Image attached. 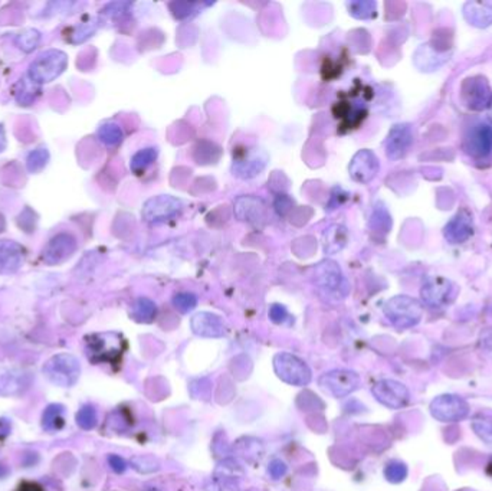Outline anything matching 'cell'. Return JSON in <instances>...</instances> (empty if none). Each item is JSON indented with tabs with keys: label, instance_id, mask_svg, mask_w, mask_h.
I'll list each match as a JSON object with an SVG mask.
<instances>
[{
	"label": "cell",
	"instance_id": "44dd1931",
	"mask_svg": "<svg viewBox=\"0 0 492 491\" xmlns=\"http://www.w3.org/2000/svg\"><path fill=\"white\" fill-rule=\"evenodd\" d=\"M235 215L239 221L261 226L265 222L266 206L255 196H239L233 203Z\"/></svg>",
	"mask_w": 492,
	"mask_h": 491
},
{
	"label": "cell",
	"instance_id": "6da1fadb",
	"mask_svg": "<svg viewBox=\"0 0 492 491\" xmlns=\"http://www.w3.org/2000/svg\"><path fill=\"white\" fill-rule=\"evenodd\" d=\"M314 284L326 301L340 303L350 294V283L340 265L333 260H324L314 267Z\"/></svg>",
	"mask_w": 492,
	"mask_h": 491
},
{
	"label": "cell",
	"instance_id": "ffe728a7",
	"mask_svg": "<svg viewBox=\"0 0 492 491\" xmlns=\"http://www.w3.org/2000/svg\"><path fill=\"white\" fill-rule=\"evenodd\" d=\"M334 117L340 120V127L345 130L357 128L367 117V107L360 99H344L334 105Z\"/></svg>",
	"mask_w": 492,
	"mask_h": 491
},
{
	"label": "cell",
	"instance_id": "bcb514c9",
	"mask_svg": "<svg viewBox=\"0 0 492 491\" xmlns=\"http://www.w3.org/2000/svg\"><path fill=\"white\" fill-rule=\"evenodd\" d=\"M5 147H6V135H5L4 127L0 126V152H4Z\"/></svg>",
	"mask_w": 492,
	"mask_h": 491
},
{
	"label": "cell",
	"instance_id": "8d00e7d4",
	"mask_svg": "<svg viewBox=\"0 0 492 491\" xmlns=\"http://www.w3.org/2000/svg\"><path fill=\"white\" fill-rule=\"evenodd\" d=\"M48 159H49V154H48L47 149H38V150L32 152L27 157V170L30 173L41 171L47 166Z\"/></svg>",
	"mask_w": 492,
	"mask_h": 491
},
{
	"label": "cell",
	"instance_id": "d4e9b609",
	"mask_svg": "<svg viewBox=\"0 0 492 491\" xmlns=\"http://www.w3.org/2000/svg\"><path fill=\"white\" fill-rule=\"evenodd\" d=\"M369 226L371 229V232L379 234V235H386L390 228H392V217L389 214L388 207H386L381 202H377L374 205V209L370 217V222Z\"/></svg>",
	"mask_w": 492,
	"mask_h": 491
},
{
	"label": "cell",
	"instance_id": "603a6c76",
	"mask_svg": "<svg viewBox=\"0 0 492 491\" xmlns=\"http://www.w3.org/2000/svg\"><path fill=\"white\" fill-rule=\"evenodd\" d=\"M464 16L475 28H488L492 25V2H468Z\"/></svg>",
	"mask_w": 492,
	"mask_h": 491
},
{
	"label": "cell",
	"instance_id": "ac0fdd59",
	"mask_svg": "<svg viewBox=\"0 0 492 491\" xmlns=\"http://www.w3.org/2000/svg\"><path fill=\"white\" fill-rule=\"evenodd\" d=\"M474 219L468 209H461L443 228L445 239L452 245L467 242L474 235Z\"/></svg>",
	"mask_w": 492,
	"mask_h": 491
},
{
	"label": "cell",
	"instance_id": "d6a6232c",
	"mask_svg": "<svg viewBox=\"0 0 492 491\" xmlns=\"http://www.w3.org/2000/svg\"><path fill=\"white\" fill-rule=\"evenodd\" d=\"M39 41H41V35L38 30H35V29H26L22 33H19L18 38H16L18 47L20 49H23L25 52L33 51L35 48L38 47Z\"/></svg>",
	"mask_w": 492,
	"mask_h": 491
},
{
	"label": "cell",
	"instance_id": "52a82bcc",
	"mask_svg": "<svg viewBox=\"0 0 492 491\" xmlns=\"http://www.w3.org/2000/svg\"><path fill=\"white\" fill-rule=\"evenodd\" d=\"M431 415L439 420V423L445 424H453L460 423V420L465 419L469 415V405L465 399H462L458 395L445 394L436 396L431 402Z\"/></svg>",
	"mask_w": 492,
	"mask_h": 491
},
{
	"label": "cell",
	"instance_id": "ee69618b",
	"mask_svg": "<svg viewBox=\"0 0 492 491\" xmlns=\"http://www.w3.org/2000/svg\"><path fill=\"white\" fill-rule=\"evenodd\" d=\"M291 206H293V202L291 199L287 198V195H279L278 199L275 200V207L278 210V214L281 215H285Z\"/></svg>",
	"mask_w": 492,
	"mask_h": 491
},
{
	"label": "cell",
	"instance_id": "8992f818",
	"mask_svg": "<svg viewBox=\"0 0 492 491\" xmlns=\"http://www.w3.org/2000/svg\"><path fill=\"white\" fill-rule=\"evenodd\" d=\"M44 373L56 387L69 388L77 383L81 375V366L73 355H58L45 363Z\"/></svg>",
	"mask_w": 492,
	"mask_h": 491
},
{
	"label": "cell",
	"instance_id": "cb8c5ba5",
	"mask_svg": "<svg viewBox=\"0 0 492 491\" xmlns=\"http://www.w3.org/2000/svg\"><path fill=\"white\" fill-rule=\"evenodd\" d=\"M27 376L16 370H0V395H15L27 388Z\"/></svg>",
	"mask_w": 492,
	"mask_h": 491
},
{
	"label": "cell",
	"instance_id": "7a4b0ae2",
	"mask_svg": "<svg viewBox=\"0 0 492 491\" xmlns=\"http://www.w3.org/2000/svg\"><path fill=\"white\" fill-rule=\"evenodd\" d=\"M386 319L396 329L405 330L416 326L424 315L422 304L409 296H396L383 307Z\"/></svg>",
	"mask_w": 492,
	"mask_h": 491
},
{
	"label": "cell",
	"instance_id": "60d3db41",
	"mask_svg": "<svg viewBox=\"0 0 492 491\" xmlns=\"http://www.w3.org/2000/svg\"><path fill=\"white\" fill-rule=\"evenodd\" d=\"M269 319L272 323L275 325H283L285 323V320H288V311L284 305H281V304H272L269 307Z\"/></svg>",
	"mask_w": 492,
	"mask_h": 491
},
{
	"label": "cell",
	"instance_id": "74e56055",
	"mask_svg": "<svg viewBox=\"0 0 492 491\" xmlns=\"http://www.w3.org/2000/svg\"><path fill=\"white\" fill-rule=\"evenodd\" d=\"M199 8H202L200 4H192V2H176L170 5V9L178 19H186L197 13Z\"/></svg>",
	"mask_w": 492,
	"mask_h": 491
},
{
	"label": "cell",
	"instance_id": "1f68e13d",
	"mask_svg": "<svg viewBox=\"0 0 492 491\" xmlns=\"http://www.w3.org/2000/svg\"><path fill=\"white\" fill-rule=\"evenodd\" d=\"M407 473L409 471H407L406 464L402 461H396V460L390 461L388 466L384 467V477L392 484H399V483L405 481L407 477Z\"/></svg>",
	"mask_w": 492,
	"mask_h": 491
},
{
	"label": "cell",
	"instance_id": "f35d334b",
	"mask_svg": "<svg viewBox=\"0 0 492 491\" xmlns=\"http://www.w3.org/2000/svg\"><path fill=\"white\" fill-rule=\"evenodd\" d=\"M474 430L475 432L485 441H492V418L489 416H478L474 419Z\"/></svg>",
	"mask_w": 492,
	"mask_h": 491
},
{
	"label": "cell",
	"instance_id": "484cf974",
	"mask_svg": "<svg viewBox=\"0 0 492 491\" xmlns=\"http://www.w3.org/2000/svg\"><path fill=\"white\" fill-rule=\"evenodd\" d=\"M345 241H347L345 228L341 225H333L324 234V251L327 254H336L344 247Z\"/></svg>",
	"mask_w": 492,
	"mask_h": 491
},
{
	"label": "cell",
	"instance_id": "7dc6e473",
	"mask_svg": "<svg viewBox=\"0 0 492 491\" xmlns=\"http://www.w3.org/2000/svg\"><path fill=\"white\" fill-rule=\"evenodd\" d=\"M489 111H491V119H492V104H491V107H489Z\"/></svg>",
	"mask_w": 492,
	"mask_h": 491
},
{
	"label": "cell",
	"instance_id": "e0dca14e",
	"mask_svg": "<svg viewBox=\"0 0 492 491\" xmlns=\"http://www.w3.org/2000/svg\"><path fill=\"white\" fill-rule=\"evenodd\" d=\"M77 250V239L71 234H58L54 236L42 253V260L48 265H58L66 261Z\"/></svg>",
	"mask_w": 492,
	"mask_h": 491
},
{
	"label": "cell",
	"instance_id": "5bb4252c",
	"mask_svg": "<svg viewBox=\"0 0 492 491\" xmlns=\"http://www.w3.org/2000/svg\"><path fill=\"white\" fill-rule=\"evenodd\" d=\"M455 286L443 277H428L420 289V297L426 305L439 308L449 304L455 297Z\"/></svg>",
	"mask_w": 492,
	"mask_h": 491
},
{
	"label": "cell",
	"instance_id": "7bdbcfd3",
	"mask_svg": "<svg viewBox=\"0 0 492 491\" xmlns=\"http://www.w3.org/2000/svg\"><path fill=\"white\" fill-rule=\"evenodd\" d=\"M109 464H110V467L113 468V471H116V473H118V474H123V473L127 470V463H125V460H124L123 457H120V455H116V454L110 455V457H109Z\"/></svg>",
	"mask_w": 492,
	"mask_h": 491
},
{
	"label": "cell",
	"instance_id": "8fae6325",
	"mask_svg": "<svg viewBox=\"0 0 492 491\" xmlns=\"http://www.w3.org/2000/svg\"><path fill=\"white\" fill-rule=\"evenodd\" d=\"M182 207L183 203L180 199L170 195H160L150 198L144 203L142 215L143 219L149 224H161L170 221L176 215H179Z\"/></svg>",
	"mask_w": 492,
	"mask_h": 491
},
{
	"label": "cell",
	"instance_id": "e575fe53",
	"mask_svg": "<svg viewBox=\"0 0 492 491\" xmlns=\"http://www.w3.org/2000/svg\"><path fill=\"white\" fill-rule=\"evenodd\" d=\"M174 308L182 314H187L197 305V297L193 293H178L173 297Z\"/></svg>",
	"mask_w": 492,
	"mask_h": 491
},
{
	"label": "cell",
	"instance_id": "b9f144b4",
	"mask_svg": "<svg viewBox=\"0 0 492 491\" xmlns=\"http://www.w3.org/2000/svg\"><path fill=\"white\" fill-rule=\"evenodd\" d=\"M287 470H288L287 464H285L284 461L278 460V459H276V460H272V461L269 463V466H268V471H269L271 477L275 478V480H278V478H281V477H284V475L287 474Z\"/></svg>",
	"mask_w": 492,
	"mask_h": 491
},
{
	"label": "cell",
	"instance_id": "d590c367",
	"mask_svg": "<svg viewBox=\"0 0 492 491\" xmlns=\"http://www.w3.org/2000/svg\"><path fill=\"white\" fill-rule=\"evenodd\" d=\"M131 466L135 471L142 474H150L160 468L159 461L154 457H150V455H138V457H134L131 460Z\"/></svg>",
	"mask_w": 492,
	"mask_h": 491
},
{
	"label": "cell",
	"instance_id": "7402d4cb",
	"mask_svg": "<svg viewBox=\"0 0 492 491\" xmlns=\"http://www.w3.org/2000/svg\"><path fill=\"white\" fill-rule=\"evenodd\" d=\"M25 261V250L13 241H0V274L16 272Z\"/></svg>",
	"mask_w": 492,
	"mask_h": 491
},
{
	"label": "cell",
	"instance_id": "30bf717a",
	"mask_svg": "<svg viewBox=\"0 0 492 491\" xmlns=\"http://www.w3.org/2000/svg\"><path fill=\"white\" fill-rule=\"evenodd\" d=\"M464 149L474 159L489 157L492 154V126L485 121L469 126L464 137Z\"/></svg>",
	"mask_w": 492,
	"mask_h": 491
},
{
	"label": "cell",
	"instance_id": "f6af8a7d",
	"mask_svg": "<svg viewBox=\"0 0 492 491\" xmlns=\"http://www.w3.org/2000/svg\"><path fill=\"white\" fill-rule=\"evenodd\" d=\"M18 491H42V488L38 484L25 483V484H22V487Z\"/></svg>",
	"mask_w": 492,
	"mask_h": 491
},
{
	"label": "cell",
	"instance_id": "c3c4849f",
	"mask_svg": "<svg viewBox=\"0 0 492 491\" xmlns=\"http://www.w3.org/2000/svg\"><path fill=\"white\" fill-rule=\"evenodd\" d=\"M460 491H468V490H460Z\"/></svg>",
	"mask_w": 492,
	"mask_h": 491
},
{
	"label": "cell",
	"instance_id": "4dcf8cb0",
	"mask_svg": "<svg viewBox=\"0 0 492 491\" xmlns=\"http://www.w3.org/2000/svg\"><path fill=\"white\" fill-rule=\"evenodd\" d=\"M350 15L356 19H371L377 15L376 4L369 2V0H362V2H350L347 4Z\"/></svg>",
	"mask_w": 492,
	"mask_h": 491
},
{
	"label": "cell",
	"instance_id": "9c48e42d",
	"mask_svg": "<svg viewBox=\"0 0 492 491\" xmlns=\"http://www.w3.org/2000/svg\"><path fill=\"white\" fill-rule=\"evenodd\" d=\"M319 383L321 389L334 398H345L360 387V376L355 370L334 369L324 373Z\"/></svg>",
	"mask_w": 492,
	"mask_h": 491
},
{
	"label": "cell",
	"instance_id": "836d02e7",
	"mask_svg": "<svg viewBox=\"0 0 492 491\" xmlns=\"http://www.w3.org/2000/svg\"><path fill=\"white\" fill-rule=\"evenodd\" d=\"M98 423V415H97V411L92 405H85L82 406L78 413H77V424L82 428V430H92L95 428Z\"/></svg>",
	"mask_w": 492,
	"mask_h": 491
},
{
	"label": "cell",
	"instance_id": "f546056e",
	"mask_svg": "<svg viewBox=\"0 0 492 491\" xmlns=\"http://www.w3.org/2000/svg\"><path fill=\"white\" fill-rule=\"evenodd\" d=\"M65 424V418H63V406L62 405H49L45 412H44V418H42V425L47 431H59Z\"/></svg>",
	"mask_w": 492,
	"mask_h": 491
},
{
	"label": "cell",
	"instance_id": "9a60e30c",
	"mask_svg": "<svg viewBox=\"0 0 492 491\" xmlns=\"http://www.w3.org/2000/svg\"><path fill=\"white\" fill-rule=\"evenodd\" d=\"M413 145V130L410 124H395L384 142L386 156L390 160L403 159Z\"/></svg>",
	"mask_w": 492,
	"mask_h": 491
},
{
	"label": "cell",
	"instance_id": "d6986e66",
	"mask_svg": "<svg viewBox=\"0 0 492 491\" xmlns=\"http://www.w3.org/2000/svg\"><path fill=\"white\" fill-rule=\"evenodd\" d=\"M192 332L199 337L218 339L226 334V325L221 315L209 311L195 314L190 320Z\"/></svg>",
	"mask_w": 492,
	"mask_h": 491
},
{
	"label": "cell",
	"instance_id": "5b68a950",
	"mask_svg": "<svg viewBox=\"0 0 492 491\" xmlns=\"http://www.w3.org/2000/svg\"><path fill=\"white\" fill-rule=\"evenodd\" d=\"M273 370L281 380L291 384V387H307L312 379L308 365L298 356L287 352L275 355Z\"/></svg>",
	"mask_w": 492,
	"mask_h": 491
},
{
	"label": "cell",
	"instance_id": "ab89813d",
	"mask_svg": "<svg viewBox=\"0 0 492 491\" xmlns=\"http://www.w3.org/2000/svg\"><path fill=\"white\" fill-rule=\"evenodd\" d=\"M207 491H238V484L230 477L216 475L212 481V487H209Z\"/></svg>",
	"mask_w": 492,
	"mask_h": 491
},
{
	"label": "cell",
	"instance_id": "83f0119b",
	"mask_svg": "<svg viewBox=\"0 0 492 491\" xmlns=\"http://www.w3.org/2000/svg\"><path fill=\"white\" fill-rule=\"evenodd\" d=\"M134 319L142 323H152L157 315V305L147 297H140L133 307Z\"/></svg>",
	"mask_w": 492,
	"mask_h": 491
},
{
	"label": "cell",
	"instance_id": "277c9868",
	"mask_svg": "<svg viewBox=\"0 0 492 491\" xmlns=\"http://www.w3.org/2000/svg\"><path fill=\"white\" fill-rule=\"evenodd\" d=\"M68 66V56L62 51L49 49L41 54L29 66V78L35 84H48L56 80Z\"/></svg>",
	"mask_w": 492,
	"mask_h": 491
},
{
	"label": "cell",
	"instance_id": "ba28073f",
	"mask_svg": "<svg viewBox=\"0 0 492 491\" xmlns=\"http://www.w3.org/2000/svg\"><path fill=\"white\" fill-rule=\"evenodd\" d=\"M461 99L471 111L488 110L492 104V90L482 75L467 78L461 85Z\"/></svg>",
	"mask_w": 492,
	"mask_h": 491
},
{
	"label": "cell",
	"instance_id": "4316f807",
	"mask_svg": "<svg viewBox=\"0 0 492 491\" xmlns=\"http://www.w3.org/2000/svg\"><path fill=\"white\" fill-rule=\"evenodd\" d=\"M159 150L156 147H146L138 150L130 162V169L135 174H143L157 159Z\"/></svg>",
	"mask_w": 492,
	"mask_h": 491
},
{
	"label": "cell",
	"instance_id": "3957f363",
	"mask_svg": "<svg viewBox=\"0 0 492 491\" xmlns=\"http://www.w3.org/2000/svg\"><path fill=\"white\" fill-rule=\"evenodd\" d=\"M268 163L265 150L255 146H238L233 149L232 171L236 178L250 181L264 171Z\"/></svg>",
	"mask_w": 492,
	"mask_h": 491
},
{
	"label": "cell",
	"instance_id": "7c38bea8",
	"mask_svg": "<svg viewBox=\"0 0 492 491\" xmlns=\"http://www.w3.org/2000/svg\"><path fill=\"white\" fill-rule=\"evenodd\" d=\"M88 356L92 362H113L123 352V340L118 334H94L87 340Z\"/></svg>",
	"mask_w": 492,
	"mask_h": 491
},
{
	"label": "cell",
	"instance_id": "4fadbf2b",
	"mask_svg": "<svg viewBox=\"0 0 492 491\" xmlns=\"http://www.w3.org/2000/svg\"><path fill=\"white\" fill-rule=\"evenodd\" d=\"M371 392L377 402L389 409H402L409 402V389L402 382L393 379H383L374 383Z\"/></svg>",
	"mask_w": 492,
	"mask_h": 491
},
{
	"label": "cell",
	"instance_id": "2e32d148",
	"mask_svg": "<svg viewBox=\"0 0 492 491\" xmlns=\"http://www.w3.org/2000/svg\"><path fill=\"white\" fill-rule=\"evenodd\" d=\"M380 163L371 150H360L350 162V176L357 183H370L379 173Z\"/></svg>",
	"mask_w": 492,
	"mask_h": 491
},
{
	"label": "cell",
	"instance_id": "f1b7e54d",
	"mask_svg": "<svg viewBox=\"0 0 492 491\" xmlns=\"http://www.w3.org/2000/svg\"><path fill=\"white\" fill-rule=\"evenodd\" d=\"M98 138H99V142H102L105 146L116 147L123 142L124 133H123L121 127L116 123H104L98 128Z\"/></svg>",
	"mask_w": 492,
	"mask_h": 491
}]
</instances>
